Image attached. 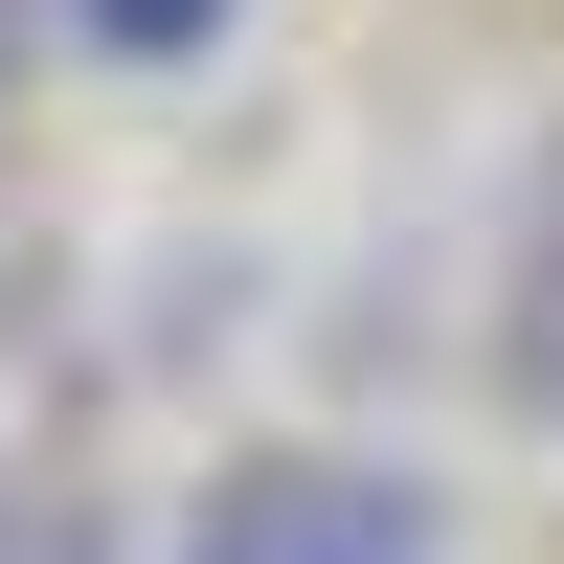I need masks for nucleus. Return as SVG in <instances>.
Returning <instances> with one entry per match:
<instances>
[{
	"label": "nucleus",
	"instance_id": "obj_1",
	"mask_svg": "<svg viewBox=\"0 0 564 564\" xmlns=\"http://www.w3.org/2000/svg\"><path fill=\"white\" fill-rule=\"evenodd\" d=\"M181 564H452V497L406 452H249V475H204Z\"/></svg>",
	"mask_w": 564,
	"mask_h": 564
},
{
	"label": "nucleus",
	"instance_id": "obj_3",
	"mask_svg": "<svg viewBox=\"0 0 564 564\" xmlns=\"http://www.w3.org/2000/svg\"><path fill=\"white\" fill-rule=\"evenodd\" d=\"M226 23H249V0H68V45H90V68H204Z\"/></svg>",
	"mask_w": 564,
	"mask_h": 564
},
{
	"label": "nucleus",
	"instance_id": "obj_4",
	"mask_svg": "<svg viewBox=\"0 0 564 564\" xmlns=\"http://www.w3.org/2000/svg\"><path fill=\"white\" fill-rule=\"evenodd\" d=\"M0 90H23V0H0Z\"/></svg>",
	"mask_w": 564,
	"mask_h": 564
},
{
	"label": "nucleus",
	"instance_id": "obj_2",
	"mask_svg": "<svg viewBox=\"0 0 564 564\" xmlns=\"http://www.w3.org/2000/svg\"><path fill=\"white\" fill-rule=\"evenodd\" d=\"M497 384L564 430V181H542V226H520V316H497Z\"/></svg>",
	"mask_w": 564,
	"mask_h": 564
}]
</instances>
